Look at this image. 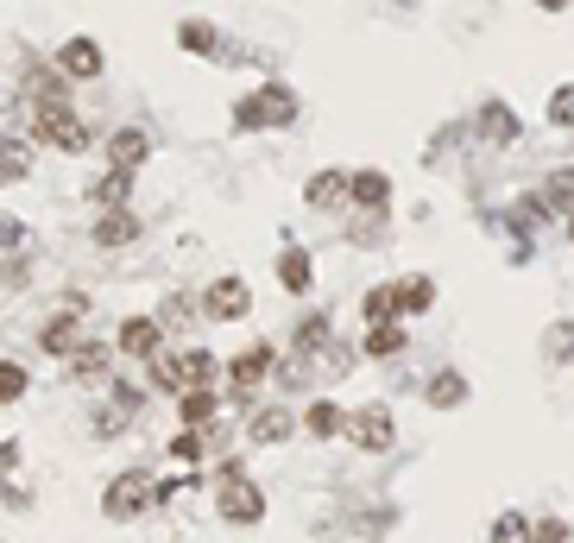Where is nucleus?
I'll use <instances>...</instances> for the list:
<instances>
[{
  "label": "nucleus",
  "instance_id": "1",
  "mask_svg": "<svg viewBox=\"0 0 574 543\" xmlns=\"http://www.w3.org/2000/svg\"><path fill=\"white\" fill-rule=\"evenodd\" d=\"M32 139H45L57 152H82L95 133H89V121H82L70 102H50V108H32Z\"/></svg>",
  "mask_w": 574,
  "mask_h": 543
},
{
  "label": "nucleus",
  "instance_id": "2",
  "mask_svg": "<svg viewBox=\"0 0 574 543\" xmlns=\"http://www.w3.org/2000/svg\"><path fill=\"white\" fill-rule=\"evenodd\" d=\"M215 506H222L227 524H259L266 518V493L247 480L240 462H222V487H215Z\"/></svg>",
  "mask_w": 574,
  "mask_h": 543
},
{
  "label": "nucleus",
  "instance_id": "3",
  "mask_svg": "<svg viewBox=\"0 0 574 543\" xmlns=\"http://www.w3.org/2000/svg\"><path fill=\"white\" fill-rule=\"evenodd\" d=\"M297 121V95L284 89V82H266L259 95H247V102L234 108V127L252 133V127H291Z\"/></svg>",
  "mask_w": 574,
  "mask_h": 543
},
{
  "label": "nucleus",
  "instance_id": "4",
  "mask_svg": "<svg viewBox=\"0 0 574 543\" xmlns=\"http://www.w3.org/2000/svg\"><path fill=\"white\" fill-rule=\"evenodd\" d=\"M247 310H252L247 279H215V285L202 291V316H209V323H240Z\"/></svg>",
  "mask_w": 574,
  "mask_h": 543
},
{
  "label": "nucleus",
  "instance_id": "5",
  "mask_svg": "<svg viewBox=\"0 0 574 543\" xmlns=\"http://www.w3.org/2000/svg\"><path fill=\"white\" fill-rule=\"evenodd\" d=\"M392 405H367V411H353V423H348V442L353 449H367V455H385L392 449Z\"/></svg>",
  "mask_w": 574,
  "mask_h": 543
},
{
  "label": "nucleus",
  "instance_id": "6",
  "mask_svg": "<svg viewBox=\"0 0 574 543\" xmlns=\"http://www.w3.org/2000/svg\"><path fill=\"white\" fill-rule=\"evenodd\" d=\"M146 474H114V480H108V493H101V512L114 518V524H126V518H139L146 512Z\"/></svg>",
  "mask_w": 574,
  "mask_h": 543
},
{
  "label": "nucleus",
  "instance_id": "7",
  "mask_svg": "<svg viewBox=\"0 0 574 543\" xmlns=\"http://www.w3.org/2000/svg\"><path fill=\"white\" fill-rule=\"evenodd\" d=\"M158 336H165L158 316H126L114 341H121V354H133V361H158Z\"/></svg>",
  "mask_w": 574,
  "mask_h": 543
},
{
  "label": "nucleus",
  "instance_id": "8",
  "mask_svg": "<svg viewBox=\"0 0 574 543\" xmlns=\"http://www.w3.org/2000/svg\"><path fill=\"white\" fill-rule=\"evenodd\" d=\"M57 70H64L70 82H95L101 77V45L95 38H70V45L57 52Z\"/></svg>",
  "mask_w": 574,
  "mask_h": 543
},
{
  "label": "nucleus",
  "instance_id": "9",
  "mask_svg": "<svg viewBox=\"0 0 574 543\" xmlns=\"http://www.w3.org/2000/svg\"><path fill=\"white\" fill-rule=\"evenodd\" d=\"M32 158H38V139H20V133H7V139H0V183L32 178Z\"/></svg>",
  "mask_w": 574,
  "mask_h": 543
},
{
  "label": "nucleus",
  "instance_id": "10",
  "mask_svg": "<svg viewBox=\"0 0 574 543\" xmlns=\"http://www.w3.org/2000/svg\"><path fill=\"white\" fill-rule=\"evenodd\" d=\"M266 366H272V348H266V341H252L247 354L227 366V373H234V398H252V386L266 380Z\"/></svg>",
  "mask_w": 574,
  "mask_h": 543
},
{
  "label": "nucleus",
  "instance_id": "11",
  "mask_svg": "<svg viewBox=\"0 0 574 543\" xmlns=\"http://www.w3.org/2000/svg\"><path fill=\"white\" fill-rule=\"evenodd\" d=\"M146 152H151V139L139 127H121L114 139H108V165H114V171H139V165H146Z\"/></svg>",
  "mask_w": 574,
  "mask_h": 543
},
{
  "label": "nucleus",
  "instance_id": "12",
  "mask_svg": "<svg viewBox=\"0 0 574 543\" xmlns=\"http://www.w3.org/2000/svg\"><path fill=\"white\" fill-rule=\"evenodd\" d=\"M215 373H222V361H215L209 348L177 354V380H183V392H209V386H215Z\"/></svg>",
  "mask_w": 574,
  "mask_h": 543
},
{
  "label": "nucleus",
  "instance_id": "13",
  "mask_svg": "<svg viewBox=\"0 0 574 543\" xmlns=\"http://www.w3.org/2000/svg\"><path fill=\"white\" fill-rule=\"evenodd\" d=\"M38 341H45V354H64V361H76V354H82V323H76V316H50Z\"/></svg>",
  "mask_w": 574,
  "mask_h": 543
},
{
  "label": "nucleus",
  "instance_id": "14",
  "mask_svg": "<svg viewBox=\"0 0 574 543\" xmlns=\"http://www.w3.org/2000/svg\"><path fill=\"white\" fill-rule=\"evenodd\" d=\"M303 196H309V208H335L341 196H353V178L348 171H316V178L303 183Z\"/></svg>",
  "mask_w": 574,
  "mask_h": 543
},
{
  "label": "nucleus",
  "instance_id": "15",
  "mask_svg": "<svg viewBox=\"0 0 574 543\" xmlns=\"http://www.w3.org/2000/svg\"><path fill=\"white\" fill-rule=\"evenodd\" d=\"M348 423H353V417L341 411L335 398H316V405L303 411V430H309V437H348Z\"/></svg>",
  "mask_w": 574,
  "mask_h": 543
},
{
  "label": "nucleus",
  "instance_id": "16",
  "mask_svg": "<svg viewBox=\"0 0 574 543\" xmlns=\"http://www.w3.org/2000/svg\"><path fill=\"white\" fill-rule=\"evenodd\" d=\"M360 310H367V329H385V323H398L404 304H398V291L392 285H373L367 297H360Z\"/></svg>",
  "mask_w": 574,
  "mask_h": 543
},
{
  "label": "nucleus",
  "instance_id": "17",
  "mask_svg": "<svg viewBox=\"0 0 574 543\" xmlns=\"http://www.w3.org/2000/svg\"><path fill=\"white\" fill-rule=\"evenodd\" d=\"M278 285L291 291V297L309 291V253H303V247H284V253H278Z\"/></svg>",
  "mask_w": 574,
  "mask_h": 543
},
{
  "label": "nucleus",
  "instance_id": "18",
  "mask_svg": "<svg viewBox=\"0 0 574 543\" xmlns=\"http://www.w3.org/2000/svg\"><path fill=\"white\" fill-rule=\"evenodd\" d=\"M133 234H139V222H133V208H108V215L95 222V240H101V247H126Z\"/></svg>",
  "mask_w": 574,
  "mask_h": 543
},
{
  "label": "nucleus",
  "instance_id": "19",
  "mask_svg": "<svg viewBox=\"0 0 574 543\" xmlns=\"http://www.w3.org/2000/svg\"><path fill=\"white\" fill-rule=\"evenodd\" d=\"M424 398L436 405V411H454V405H468V380H461V373H436Z\"/></svg>",
  "mask_w": 574,
  "mask_h": 543
},
{
  "label": "nucleus",
  "instance_id": "20",
  "mask_svg": "<svg viewBox=\"0 0 574 543\" xmlns=\"http://www.w3.org/2000/svg\"><path fill=\"white\" fill-rule=\"evenodd\" d=\"M353 203H360V208H385V203H392L385 171H353Z\"/></svg>",
  "mask_w": 574,
  "mask_h": 543
},
{
  "label": "nucleus",
  "instance_id": "21",
  "mask_svg": "<svg viewBox=\"0 0 574 543\" xmlns=\"http://www.w3.org/2000/svg\"><path fill=\"white\" fill-rule=\"evenodd\" d=\"M480 133H486V139H499V146H505V139H518L511 108H505V102H486V108H480Z\"/></svg>",
  "mask_w": 574,
  "mask_h": 543
},
{
  "label": "nucleus",
  "instance_id": "22",
  "mask_svg": "<svg viewBox=\"0 0 574 543\" xmlns=\"http://www.w3.org/2000/svg\"><path fill=\"white\" fill-rule=\"evenodd\" d=\"M291 423H297L291 411H278V405H266V411L252 417V442H284V437H291Z\"/></svg>",
  "mask_w": 574,
  "mask_h": 543
},
{
  "label": "nucleus",
  "instance_id": "23",
  "mask_svg": "<svg viewBox=\"0 0 574 543\" xmlns=\"http://www.w3.org/2000/svg\"><path fill=\"white\" fill-rule=\"evenodd\" d=\"M335 341H328V316H303L297 323V354H328Z\"/></svg>",
  "mask_w": 574,
  "mask_h": 543
},
{
  "label": "nucleus",
  "instance_id": "24",
  "mask_svg": "<svg viewBox=\"0 0 574 543\" xmlns=\"http://www.w3.org/2000/svg\"><path fill=\"white\" fill-rule=\"evenodd\" d=\"M493 543H537V524H530L525 512H499V524H493Z\"/></svg>",
  "mask_w": 574,
  "mask_h": 543
},
{
  "label": "nucleus",
  "instance_id": "25",
  "mask_svg": "<svg viewBox=\"0 0 574 543\" xmlns=\"http://www.w3.org/2000/svg\"><path fill=\"white\" fill-rule=\"evenodd\" d=\"M70 373L76 380H101V373H108V348H101V341H82V354L70 361Z\"/></svg>",
  "mask_w": 574,
  "mask_h": 543
},
{
  "label": "nucleus",
  "instance_id": "26",
  "mask_svg": "<svg viewBox=\"0 0 574 543\" xmlns=\"http://www.w3.org/2000/svg\"><path fill=\"white\" fill-rule=\"evenodd\" d=\"M398 304H404L410 316L429 310V304H436V279H404V285H398Z\"/></svg>",
  "mask_w": 574,
  "mask_h": 543
},
{
  "label": "nucleus",
  "instance_id": "27",
  "mask_svg": "<svg viewBox=\"0 0 574 543\" xmlns=\"http://www.w3.org/2000/svg\"><path fill=\"white\" fill-rule=\"evenodd\" d=\"M367 354H373V361H385V354H404V329H398V323L367 329Z\"/></svg>",
  "mask_w": 574,
  "mask_h": 543
},
{
  "label": "nucleus",
  "instance_id": "28",
  "mask_svg": "<svg viewBox=\"0 0 574 543\" xmlns=\"http://www.w3.org/2000/svg\"><path fill=\"white\" fill-rule=\"evenodd\" d=\"M177 45H183V52H215V26H209V20H183V26H177Z\"/></svg>",
  "mask_w": 574,
  "mask_h": 543
},
{
  "label": "nucleus",
  "instance_id": "29",
  "mask_svg": "<svg viewBox=\"0 0 574 543\" xmlns=\"http://www.w3.org/2000/svg\"><path fill=\"white\" fill-rule=\"evenodd\" d=\"M20 398H25V366L0 361V405H20Z\"/></svg>",
  "mask_w": 574,
  "mask_h": 543
},
{
  "label": "nucleus",
  "instance_id": "30",
  "mask_svg": "<svg viewBox=\"0 0 574 543\" xmlns=\"http://www.w3.org/2000/svg\"><path fill=\"white\" fill-rule=\"evenodd\" d=\"M126 190H133V171H108V178L89 190V196H95V203H121Z\"/></svg>",
  "mask_w": 574,
  "mask_h": 543
},
{
  "label": "nucleus",
  "instance_id": "31",
  "mask_svg": "<svg viewBox=\"0 0 574 543\" xmlns=\"http://www.w3.org/2000/svg\"><path fill=\"white\" fill-rule=\"evenodd\" d=\"M215 417V392H183V423H209Z\"/></svg>",
  "mask_w": 574,
  "mask_h": 543
},
{
  "label": "nucleus",
  "instance_id": "32",
  "mask_svg": "<svg viewBox=\"0 0 574 543\" xmlns=\"http://www.w3.org/2000/svg\"><path fill=\"white\" fill-rule=\"evenodd\" d=\"M550 208H574V171H555L550 178V196H543Z\"/></svg>",
  "mask_w": 574,
  "mask_h": 543
},
{
  "label": "nucleus",
  "instance_id": "33",
  "mask_svg": "<svg viewBox=\"0 0 574 543\" xmlns=\"http://www.w3.org/2000/svg\"><path fill=\"white\" fill-rule=\"evenodd\" d=\"M550 121H555V127H574V82L550 95Z\"/></svg>",
  "mask_w": 574,
  "mask_h": 543
},
{
  "label": "nucleus",
  "instance_id": "34",
  "mask_svg": "<svg viewBox=\"0 0 574 543\" xmlns=\"http://www.w3.org/2000/svg\"><path fill=\"white\" fill-rule=\"evenodd\" d=\"M543 222H550V203H543V196H525V203H518V228H543Z\"/></svg>",
  "mask_w": 574,
  "mask_h": 543
},
{
  "label": "nucleus",
  "instance_id": "35",
  "mask_svg": "<svg viewBox=\"0 0 574 543\" xmlns=\"http://www.w3.org/2000/svg\"><path fill=\"white\" fill-rule=\"evenodd\" d=\"M190 316H196V304H190V297H171V304L158 310V323H165V329H183Z\"/></svg>",
  "mask_w": 574,
  "mask_h": 543
},
{
  "label": "nucleus",
  "instance_id": "36",
  "mask_svg": "<svg viewBox=\"0 0 574 543\" xmlns=\"http://www.w3.org/2000/svg\"><path fill=\"white\" fill-rule=\"evenodd\" d=\"M151 380H158L165 392H183V380H177V354H158V361H151Z\"/></svg>",
  "mask_w": 574,
  "mask_h": 543
},
{
  "label": "nucleus",
  "instance_id": "37",
  "mask_svg": "<svg viewBox=\"0 0 574 543\" xmlns=\"http://www.w3.org/2000/svg\"><path fill=\"white\" fill-rule=\"evenodd\" d=\"M20 240H25V222H20V215H7V208H0V253H13Z\"/></svg>",
  "mask_w": 574,
  "mask_h": 543
},
{
  "label": "nucleus",
  "instance_id": "38",
  "mask_svg": "<svg viewBox=\"0 0 574 543\" xmlns=\"http://www.w3.org/2000/svg\"><path fill=\"white\" fill-rule=\"evenodd\" d=\"M171 455H177V462H196V455H202V437H196V430H177V437H171Z\"/></svg>",
  "mask_w": 574,
  "mask_h": 543
},
{
  "label": "nucleus",
  "instance_id": "39",
  "mask_svg": "<svg viewBox=\"0 0 574 543\" xmlns=\"http://www.w3.org/2000/svg\"><path fill=\"white\" fill-rule=\"evenodd\" d=\"M537 543H569V524H562V518H543V524H537Z\"/></svg>",
  "mask_w": 574,
  "mask_h": 543
},
{
  "label": "nucleus",
  "instance_id": "40",
  "mask_svg": "<svg viewBox=\"0 0 574 543\" xmlns=\"http://www.w3.org/2000/svg\"><path fill=\"white\" fill-rule=\"evenodd\" d=\"M114 405H121V411H139L146 398H139V386H126V380H121V386H114Z\"/></svg>",
  "mask_w": 574,
  "mask_h": 543
},
{
  "label": "nucleus",
  "instance_id": "41",
  "mask_svg": "<svg viewBox=\"0 0 574 543\" xmlns=\"http://www.w3.org/2000/svg\"><path fill=\"white\" fill-rule=\"evenodd\" d=\"M392 7H417V0H392Z\"/></svg>",
  "mask_w": 574,
  "mask_h": 543
},
{
  "label": "nucleus",
  "instance_id": "42",
  "mask_svg": "<svg viewBox=\"0 0 574 543\" xmlns=\"http://www.w3.org/2000/svg\"><path fill=\"white\" fill-rule=\"evenodd\" d=\"M569 240H574V215H569Z\"/></svg>",
  "mask_w": 574,
  "mask_h": 543
},
{
  "label": "nucleus",
  "instance_id": "43",
  "mask_svg": "<svg viewBox=\"0 0 574 543\" xmlns=\"http://www.w3.org/2000/svg\"><path fill=\"white\" fill-rule=\"evenodd\" d=\"M543 7H562V0H543Z\"/></svg>",
  "mask_w": 574,
  "mask_h": 543
},
{
  "label": "nucleus",
  "instance_id": "44",
  "mask_svg": "<svg viewBox=\"0 0 574 543\" xmlns=\"http://www.w3.org/2000/svg\"><path fill=\"white\" fill-rule=\"evenodd\" d=\"M0 114H7V95H0Z\"/></svg>",
  "mask_w": 574,
  "mask_h": 543
}]
</instances>
